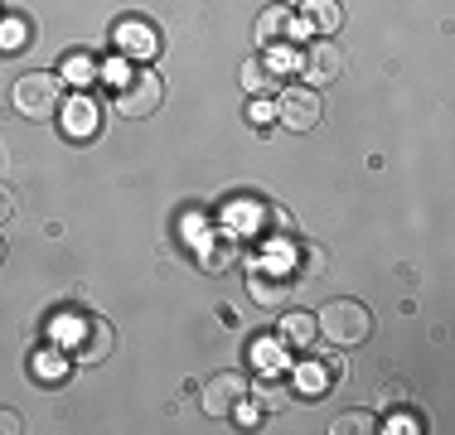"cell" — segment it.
<instances>
[{
  "label": "cell",
  "mask_w": 455,
  "mask_h": 435,
  "mask_svg": "<svg viewBox=\"0 0 455 435\" xmlns=\"http://www.w3.org/2000/svg\"><path fill=\"white\" fill-rule=\"evenodd\" d=\"M252 358L267 368V373L286 368V339H257V344H252Z\"/></svg>",
  "instance_id": "obj_19"
},
{
  "label": "cell",
  "mask_w": 455,
  "mask_h": 435,
  "mask_svg": "<svg viewBox=\"0 0 455 435\" xmlns=\"http://www.w3.org/2000/svg\"><path fill=\"white\" fill-rule=\"evenodd\" d=\"M315 329H320L334 348H363L368 339H373V310H368L363 300L339 296V300H330V304L320 310Z\"/></svg>",
  "instance_id": "obj_1"
},
{
  "label": "cell",
  "mask_w": 455,
  "mask_h": 435,
  "mask_svg": "<svg viewBox=\"0 0 455 435\" xmlns=\"http://www.w3.org/2000/svg\"><path fill=\"white\" fill-rule=\"evenodd\" d=\"M25 44H29L25 20H5V25H0V49H25Z\"/></svg>",
  "instance_id": "obj_21"
},
{
  "label": "cell",
  "mask_w": 455,
  "mask_h": 435,
  "mask_svg": "<svg viewBox=\"0 0 455 435\" xmlns=\"http://www.w3.org/2000/svg\"><path fill=\"white\" fill-rule=\"evenodd\" d=\"M257 44H272V39H300L306 35V29H300V20L291 15L286 5H272V10H262V15H257Z\"/></svg>",
  "instance_id": "obj_10"
},
{
  "label": "cell",
  "mask_w": 455,
  "mask_h": 435,
  "mask_svg": "<svg viewBox=\"0 0 455 435\" xmlns=\"http://www.w3.org/2000/svg\"><path fill=\"white\" fill-rule=\"evenodd\" d=\"M112 348H116V329L102 320V314H73V320L63 324V353H68L78 368L107 363Z\"/></svg>",
  "instance_id": "obj_2"
},
{
  "label": "cell",
  "mask_w": 455,
  "mask_h": 435,
  "mask_svg": "<svg viewBox=\"0 0 455 435\" xmlns=\"http://www.w3.org/2000/svg\"><path fill=\"white\" fill-rule=\"evenodd\" d=\"M59 116H63V130H68L73 140H88V136H97V107L88 102V97H73V102H63L59 107Z\"/></svg>",
  "instance_id": "obj_13"
},
{
  "label": "cell",
  "mask_w": 455,
  "mask_h": 435,
  "mask_svg": "<svg viewBox=\"0 0 455 435\" xmlns=\"http://www.w3.org/2000/svg\"><path fill=\"white\" fill-rule=\"evenodd\" d=\"M35 373H44V377H63V358H59V353H39V358H35Z\"/></svg>",
  "instance_id": "obj_22"
},
{
  "label": "cell",
  "mask_w": 455,
  "mask_h": 435,
  "mask_svg": "<svg viewBox=\"0 0 455 435\" xmlns=\"http://www.w3.org/2000/svg\"><path fill=\"white\" fill-rule=\"evenodd\" d=\"M0 261H5V237H0Z\"/></svg>",
  "instance_id": "obj_26"
},
{
  "label": "cell",
  "mask_w": 455,
  "mask_h": 435,
  "mask_svg": "<svg viewBox=\"0 0 455 435\" xmlns=\"http://www.w3.org/2000/svg\"><path fill=\"white\" fill-rule=\"evenodd\" d=\"M165 102V83L156 73H132L122 87H116V112L140 122V116H156V107Z\"/></svg>",
  "instance_id": "obj_5"
},
{
  "label": "cell",
  "mask_w": 455,
  "mask_h": 435,
  "mask_svg": "<svg viewBox=\"0 0 455 435\" xmlns=\"http://www.w3.org/2000/svg\"><path fill=\"white\" fill-rule=\"evenodd\" d=\"M204 271H209V276H223V271H228V261H237V242H233V237H219V242H213V247H204Z\"/></svg>",
  "instance_id": "obj_17"
},
{
  "label": "cell",
  "mask_w": 455,
  "mask_h": 435,
  "mask_svg": "<svg viewBox=\"0 0 455 435\" xmlns=\"http://www.w3.org/2000/svg\"><path fill=\"white\" fill-rule=\"evenodd\" d=\"M315 320L310 314H300V310H286V320H281V339L286 344H296V348H310L315 344Z\"/></svg>",
  "instance_id": "obj_14"
},
{
  "label": "cell",
  "mask_w": 455,
  "mask_h": 435,
  "mask_svg": "<svg viewBox=\"0 0 455 435\" xmlns=\"http://www.w3.org/2000/svg\"><path fill=\"white\" fill-rule=\"evenodd\" d=\"M20 431H25L20 411H0V435H20Z\"/></svg>",
  "instance_id": "obj_23"
},
{
  "label": "cell",
  "mask_w": 455,
  "mask_h": 435,
  "mask_svg": "<svg viewBox=\"0 0 455 435\" xmlns=\"http://www.w3.org/2000/svg\"><path fill=\"white\" fill-rule=\"evenodd\" d=\"M97 73H102V68H97L92 53H68V59H63V73H59V78H68L73 87H88V83H97Z\"/></svg>",
  "instance_id": "obj_16"
},
{
  "label": "cell",
  "mask_w": 455,
  "mask_h": 435,
  "mask_svg": "<svg viewBox=\"0 0 455 435\" xmlns=\"http://www.w3.org/2000/svg\"><path fill=\"white\" fill-rule=\"evenodd\" d=\"M247 373H213L209 383H204L199 392V407H204V416H213V421H223V416H233L237 407L247 401Z\"/></svg>",
  "instance_id": "obj_4"
},
{
  "label": "cell",
  "mask_w": 455,
  "mask_h": 435,
  "mask_svg": "<svg viewBox=\"0 0 455 435\" xmlns=\"http://www.w3.org/2000/svg\"><path fill=\"white\" fill-rule=\"evenodd\" d=\"M10 102H15V112L25 116V122H53L59 107H63V78L35 68V73H25V78H15Z\"/></svg>",
  "instance_id": "obj_3"
},
{
  "label": "cell",
  "mask_w": 455,
  "mask_h": 435,
  "mask_svg": "<svg viewBox=\"0 0 455 435\" xmlns=\"http://www.w3.org/2000/svg\"><path fill=\"white\" fill-rule=\"evenodd\" d=\"M276 116H281V126H291V130H315V126H320V116H324V107H320L315 87L296 83V87H281V97H276Z\"/></svg>",
  "instance_id": "obj_6"
},
{
  "label": "cell",
  "mask_w": 455,
  "mask_h": 435,
  "mask_svg": "<svg viewBox=\"0 0 455 435\" xmlns=\"http://www.w3.org/2000/svg\"><path fill=\"white\" fill-rule=\"evenodd\" d=\"M339 377H344V353H310L306 363L296 368V387L306 392L310 401H315V397H330Z\"/></svg>",
  "instance_id": "obj_8"
},
{
  "label": "cell",
  "mask_w": 455,
  "mask_h": 435,
  "mask_svg": "<svg viewBox=\"0 0 455 435\" xmlns=\"http://www.w3.org/2000/svg\"><path fill=\"white\" fill-rule=\"evenodd\" d=\"M296 20H300V29H320V35H334V29L344 25V10H339V0H306Z\"/></svg>",
  "instance_id": "obj_11"
},
{
  "label": "cell",
  "mask_w": 455,
  "mask_h": 435,
  "mask_svg": "<svg viewBox=\"0 0 455 435\" xmlns=\"http://www.w3.org/2000/svg\"><path fill=\"white\" fill-rule=\"evenodd\" d=\"M243 87H247L252 97L272 92V87H276V78H272V63H267V59H247V63H243Z\"/></svg>",
  "instance_id": "obj_18"
},
{
  "label": "cell",
  "mask_w": 455,
  "mask_h": 435,
  "mask_svg": "<svg viewBox=\"0 0 455 435\" xmlns=\"http://www.w3.org/2000/svg\"><path fill=\"white\" fill-rule=\"evenodd\" d=\"M247 290H252V300L267 304V310H286L291 304V281L286 276H262V271H252V276H247Z\"/></svg>",
  "instance_id": "obj_12"
},
{
  "label": "cell",
  "mask_w": 455,
  "mask_h": 435,
  "mask_svg": "<svg viewBox=\"0 0 455 435\" xmlns=\"http://www.w3.org/2000/svg\"><path fill=\"white\" fill-rule=\"evenodd\" d=\"M116 49L132 53V59H156L160 35L146 25V20H122V25H116Z\"/></svg>",
  "instance_id": "obj_9"
},
{
  "label": "cell",
  "mask_w": 455,
  "mask_h": 435,
  "mask_svg": "<svg viewBox=\"0 0 455 435\" xmlns=\"http://www.w3.org/2000/svg\"><path fill=\"white\" fill-rule=\"evenodd\" d=\"M330 431H334V435H373L378 421H373V411H344V416L334 421Z\"/></svg>",
  "instance_id": "obj_20"
},
{
  "label": "cell",
  "mask_w": 455,
  "mask_h": 435,
  "mask_svg": "<svg viewBox=\"0 0 455 435\" xmlns=\"http://www.w3.org/2000/svg\"><path fill=\"white\" fill-rule=\"evenodd\" d=\"M296 63H300V78H310L306 87H330L344 78V49L334 39H315Z\"/></svg>",
  "instance_id": "obj_7"
},
{
  "label": "cell",
  "mask_w": 455,
  "mask_h": 435,
  "mask_svg": "<svg viewBox=\"0 0 455 435\" xmlns=\"http://www.w3.org/2000/svg\"><path fill=\"white\" fill-rule=\"evenodd\" d=\"M276 122V112L267 102H252V126H272Z\"/></svg>",
  "instance_id": "obj_24"
},
{
  "label": "cell",
  "mask_w": 455,
  "mask_h": 435,
  "mask_svg": "<svg viewBox=\"0 0 455 435\" xmlns=\"http://www.w3.org/2000/svg\"><path fill=\"white\" fill-rule=\"evenodd\" d=\"M10 213H15V194H10L5 184H0V223H5Z\"/></svg>",
  "instance_id": "obj_25"
},
{
  "label": "cell",
  "mask_w": 455,
  "mask_h": 435,
  "mask_svg": "<svg viewBox=\"0 0 455 435\" xmlns=\"http://www.w3.org/2000/svg\"><path fill=\"white\" fill-rule=\"evenodd\" d=\"M247 397L257 401V411H281L291 401V392H286V383H276V377H262L257 387H247Z\"/></svg>",
  "instance_id": "obj_15"
}]
</instances>
